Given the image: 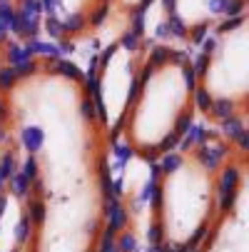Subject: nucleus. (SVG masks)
Returning <instances> with one entry per match:
<instances>
[{
	"label": "nucleus",
	"mask_w": 249,
	"mask_h": 252,
	"mask_svg": "<svg viewBox=\"0 0 249 252\" xmlns=\"http://www.w3.org/2000/svg\"><path fill=\"white\" fill-rule=\"evenodd\" d=\"M167 28L185 43H199L220 25L247 15L249 0H167Z\"/></svg>",
	"instance_id": "6"
},
{
	"label": "nucleus",
	"mask_w": 249,
	"mask_h": 252,
	"mask_svg": "<svg viewBox=\"0 0 249 252\" xmlns=\"http://www.w3.org/2000/svg\"><path fill=\"white\" fill-rule=\"evenodd\" d=\"M10 65H13V43L0 32V85H3V78L8 75Z\"/></svg>",
	"instance_id": "9"
},
{
	"label": "nucleus",
	"mask_w": 249,
	"mask_h": 252,
	"mask_svg": "<svg viewBox=\"0 0 249 252\" xmlns=\"http://www.w3.org/2000/svg\"><path fill=\"white\" fill-rule=\"evenodd\" d=\"M194 63L182 50H157L142 67L120 118V137L142 162H160L194 125Z\"/></svg>",
	"instance_id": "3"
},
{
	"label": "nucleus",
	"mask_w": 249,
	"mask_h": 252,
	"mask_svg": "<svg viewBox=\"0 0 249 252\" xmlns=\"http://www.w3.org/2000/svg\"><path fill=\"white\" fill-rule=\"evenodd\" d=\"M112 135L87 78L38 53L0 85V167L23 252H102L112 225Z\"/></svg>",
	"instance_id": "1"
},
{
	"label": "nucleus",
	"mask_w": 249,
	"mask_h": 252,
	"mask_svg": "<svg viewBox=\"0 0 249 252\" xmlns=\"http://www.w3.org/2000/svg\"><path fill=\"white\" fill-rule=\"evenodd\" d=\"M197 107L204 118L224 127L222 135L247 140L249 115V18L239 15L215 30L199 65H194Z\"/></svg>",
	"instance_id": "4"
},
{
	"label": "nucleus",
	"mask_w": 249,
	"mask_h": 252,
	"mask_svg": "<svg viewBox=\"0 0 249 252\" xmlns=\"http://www.w3.org/2000/svg\"><path fill=\"white\" fill-rule=\"evenodd\" d=\"M48 30L60 43H78L95 35L108 15L110 0H43Z\"/></svg>",
	"instance_id": "7"
},
{
	"label": "nucleus",
	"mask_w": 249,
	"mask_h": 252,
	"mask_svg": "<svg viewBox=\"0 0 249 252\" xmlns=\"http://www.w3.org/2000/svg\"><path fill=\"white\" fill-rule=\"evenodd\" d=\"M150 3H152V0H110L108 15H105L102 25L112 28L115 35H125V32H130L135 20L145 13V8Z\"/></svg>",
	"instance_id": "8"
},
{
	"label": "nucleus",
	"mask_w": 249,
	"mask_h": 252,
	"mask_svg": "<svg viewBox=\"0 0 249 252\" xmlns=\"http://www.w3.org/2000/svg\"><path fill=\"white\" fill-rule=\"evenodd\" d=\"M155 180L152 232L160 252H192L222 207L224 188L247 160V140L209 132L182 140Z\"/></svg>",
	"instance_id": "2"
},
{
	"label": "nucleus",
	"mask_w": 249,
	"mask_h": 252,
	"mask_svg": "<svg viewBox=\"0 0 249 252\" xmlns=\"http://www.w3.org/2000/svg\"><path fill=\"white\" fill-rule=\"evenodd\" d=\"M197 252H249V227H247V160L237 165L227 180L222 207L212 227L202 237Z\"/></svg>",
	"instance_id": "5"
}]
</instances>
